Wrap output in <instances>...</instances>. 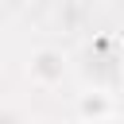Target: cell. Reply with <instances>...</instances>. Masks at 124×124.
Segmentation results:
<instances>
[{
	"mask_svg": "<svg viewBox=\"0 0 124 124\" xmlns=\"http://www.w3.org/2000/svg\"><path fill=\"white\" fill-rule=\"evenodd\" d=\"M31 70H35V78L39 81H54V78H62V54L58 50H39L35 54V62H31Z\"/></svg>",
	"mask_w": 124,
	"mask_h": 124,
	"instance_id": "cell-1",
	"label": "cell"
}]
</instances>
